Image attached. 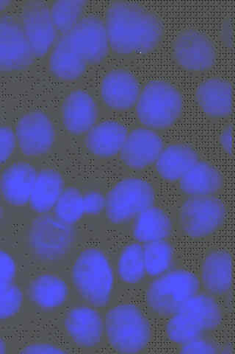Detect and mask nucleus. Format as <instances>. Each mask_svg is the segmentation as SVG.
<instances>
[{
	"label": "nucleus",
	"mask_w": 235,
	"mask_h": 354,
	"mask_svg": "<svg viewBox=\"0 0 235 354\" xmlns=\"http://www.w3.org/2000/svg\"><path fill=\"white\" fill-rule=\"evenodd\" d=\"M110 47L121 54L150 51L159 43L162 22L141 6L116 1L108 10L105 22Z\"/></svg>",
	"instance_id": "nucleus-1"
},
{
	"label": "nucleus",
	"mask_w": 235,
	"mask_h": 354,
	"mask_svg": "<svg viewBox=\"0 0 235 354\" xmlns=\"http://www.w3.org/2000/svg\"><path fill=\"white\" fill-rule=\"evenodd\" d=\"M72 274L76 290L87 302L98 307L108 304L114 276L102 251L88 249L81 253L74 264Z\"/></svg>",
	"instance_id": "nucleus-2"
},
{
	"label": "nucleus",
	"mask_w": 235,
	"mask_h": 354,
	"mask_svg": "<svg viewBox=\"0 0 235 354\" xmlns=\"http://www.w3.org/2000/svg\"><path fill=\"white\" fill-rule=\"evenodd\" d=\"M105 327L110 346L122 353L143 351L151 338L148 320L132 304L111 308L106 315Z\"/></svg>",
	"instance_id": "nucleus-3"
},
{
	"label": "nucleus",
	"mask_w": 235,
	"mask_h": 354,
	"mask_svg": "<svg viewBox=\"0 0 235 354\" xmlns=\"http://www.w3.org/2000/svg\"><path fill=\"white\" fill-rule=\"evenodd\" d=\"M221 319V310L216 301L210 297L196 295L172 315L167 325V335L183 345L218 326Z\"/></svg>",
	"instance_id": "nucleus-4"
},
{
	"label": "nucleus",
	"mask_w": 235,
	"mask_h": 354,
	"mask_svg": "<svg viewBox=\"0 0 235 354\" xmlns=\"http://www.w3.org/2000/svg\"><path fill=\"white\" fill-rule=\"evenodd\" d=\"M182 109L181 93L172 84L163 81L145 85L136 103L139 120L152 129L171 127L181 116Z\"/></svg>",
	"instance_id": "nucleus-5"
},
{
	"label": "nucleus",
	"mask_w": 235,
	"mask_h": 354,
	"mask_svg": "<svg viewBox=\"0 0 235 354\" xmlns=\"http://www.w3.org/2000/svg\"><path fill=\"white\" fill-rule=\"evenodd\" d=\"M198 288L194 274L174 270L163 274L151 283L147 293V304L156 313L173 315L197 295Z\"/></svg>",
	"instance_id": "nucleus-6"
},
{
	"label": "nucleus",
	"mask_w": 235,
	"mask_h": 354,
	"mask_svg": "<svg viewBox=\"0 0 235 354\" xmlns=\"http://www.w3.org/2000/svg\"><path fill=\"white\" fill-rule=\"evenodd\" d=\"M154 191L147 182L136 178L120 181L105 197L108 219L114 224L126 223L154 204Z\"/></svg>",
	"instance_id": "nucleus-7"
},
{
	"label": "nucleus",
	"mask_w": 235,
	"mask_h": 354,
	"mask_svg": "<svg viewBox=\"0 0 235 354\" xmlns=\"http://www.w3.org/2000/svg\"><path fill=\"white\" fill-rule=\"evenodd\" d=\"M74 238L72 225L48 214H43L33 221L29 232L32 251L39 258L46 261L63 257L71 248Z\"/></svg>",
	"instance_id": "nucleus-8"
},
{
	"label": "nucleus",
	"mask_w": 235,
	"mask_h": 354,
	"mask_svg": "<svg viewBox=\"0 0 235 354\" xmlns=\"http://www.w3.org/2000/svg\"><path fill=\"white\" fill-rule=\"evenodd\" d=\"M225 216V205L212 195L190 196L180 212L183 230L187 235L194 239L212 234L221 227Z\"/></svg>",
	"instance_id": "nucleus-9"
},
{
	"label": "nucleus",
	"mask_w": 235,
	"mask_h": 354,
	"mask_svg": "<svg viewBox=\"0 0 235 354\" xmlns=\"http://www.w3.org/2000/svg\"><path fill=\"white\" fill-rule=\"evenodd\" d=\"M71 48L87 64L103 61L108 54L110 44L105 21L90 16L78 21L65 33Z\"/></svg>",
	"instance_id": "nucleus-10"
},
{
	"label": "nucleus",
	"mask_w": 235,
	"mask_h": 354,
	"mask_svg": "<svg viewBox=\"0 0 235 354\" xmlns=\"http://www.w3.org/2000/svg\"><path fill=\"white\" fill-rule=\"evenodd\" d=\"M36 57L22 26L8 18H0V71L25 69Z\"/></svg>",
	"instance_id": "nucleus-11"
},
{
	"label": "nucleus",
	"mask_w": 235,
	"mask_h": 354,
	"mask_svg": "<svg viewBox=\"0 0 235 354\" xmlns=\"http://www.w3.org/2000/svg\"><path fill=\"white\" fill-rule=\"evenodd\" d=\"M23 30L36 58L45 55L54 42L58 30L55 28L50 8L42 1L27 3L22 12Z\"/></svg>",
	"instance_id": "nucleus-12"
},
{
	"label": "nucleus",
	"mask_w": 235,
	"mask_h": 354,
	"mask_svg": "<svg viewBox=\"0 0 235 354\" xmlns=\"http://www.w3.org/2000/svg\"><path fill=\"white\" fill-rule=\"evenodd\" d=\"M173 49L176 62L190 71L207 70L216 58L214 44L204 33L194 29L181 32L174 41Z\"/></svg>",
	"instance_id": "nucleus-13"
},
{
	"label": "nucleus",
	"mask_w": 235,
	"mask_h": 354,
	"mask_svg": "<svg viewBox=\"0 0 235 354\" xmlns=\"http://www.w3.org/2000/svg\"><path fill=\"white\" fill-rule=\"evenodd\" d=\"M16 138L27 156H40L48 152L55 140V131L49 117L41 112H32L18 122Z\"/></svg>",
	"instance_id": "nucleus-14"
},
{
	"label": "nucleus",
	"mask_w": 235,
	"mask_h": 354,
	"mask_svg": "<svg viewBox=\"0 0 235 354\" xmlns=\"http://www.w3.org/2000/svg\"><path fill=\"white\" fill-rule=\"evenodd\" d=\"M163 149V140L156 133L139 128L127 134L120 154L121 160L128 167L143 169L155 162Z\"/></svg>",
	"instance_id": "nucleus-15"
},
{
	"label": "nucleus",
	"mask_w": 235,
	"mask_h": 354,
	"mask_svg": "<svg viewBox=\"0 0 235 354\" xmlns=\"http://www.w3.org/2000/svg\"><path fill=\"white\" fill-rule=\"evenodd\" d=\"M140 93L136 77L125 70L110 71L104 77L101 86L104 102L109 107L119 111L135 106Z\"/></svg>",
	"instance_id": "nucleus-16"
},
{
	"label": "nucleus",
	"mask_w": 235,
	"mask_h": 354,
	"mask_svg": "<svg viewBox=\"0 0 235 354\" xmlns=\"http://www.w3.org/2000/svg\"><path fill=\"white\" fill-rule=\"evenodd\" d=\"M65 328L77 346L92 348L96 346L102 339L104 324L96 310L78 307L67 314Z\"/></svg>",
	"instance_id": "nucleus-17"
},
{
	"label": "nucleus",
	"mask_w": 235,
	"mask_h": 354,
	"mask_svg": "<svg viewBox=\"0 0 235 354\" xmlns=\"http://www.w3.org/2000/svg\"><path fill=\"white\" fill-rule=\"evenodd\" d=\"M61 113L64 127L74 135L90 130L95 126L98 117L94 99L82 91H75L65 97Z\"/></svg>",
	"instance_id": "nucleus-18"
},
{
	"label": "nucleus",
	"mask_w": 235,
	"mask_h": 354,
	"mask_svg": "<svg viewBox=\"0 0 235 354\" xmlns=\"http://www.w3.org/2000/svg\"><path fill=\"white\" fill-rule=\"evenodd\" d=\"M37 172L27 162H18L10 166L0 180V190L6 201L12 205L28 203L34 186Z\"/></svg>",
	"instance_id": "nucleus-19"
},
{
	"label": "nucleus",
	"mask_w": 235,
	"mask_h": 354,
	"mask_svg": "<svg viewBox=\"0 0 235 354\" xmlns=\"http://www.w3.org/2000/svg\"><path fill=\"white\" fill-rule=\"evenodd\" d=\"M125 126L115 121H105L87 132L86 147L101 158H110L120 153L127 136Z\"/></svg>",
	"instance_id": "nucleus-20"
},
{
	"label": "nucleus",
	"mask_w": 235,
	"mask_h": 354,
	"mask_svg": "<svg viewBox=\"0 0 235 354\" xmlns=\"http://www.w3.org/2000/svg\"><path fill=\"white\" fill-rule=\"evenodd\" d=\"M197 102L204 112L215 118L227 117L232 110L231 84L218 77L201 83L196 90Z\"/></svg>",
	"instance_id": "nucleus-21"
},
{
	"label": "nucleus",
	"mask_w": 235,
	"mask_h": 354,
	"mask_svg": "<svg viewBox=\"0 0 235 354\" xmlns=\"http://www.w3.org/2000/svg\"><path fill=\"white\" fill-rule=\"evenodd\" d=\"M201 279L205 289L215 295L227 293L232 281V261L230 254L217 250L205 259L201 268Z\"/></svg>",
	"instance_id": "nucleus-22"
},
{
	"label": "nucleus",
	"mask_w": 235,
	"mask_h": 354,
	"mask_svg": "<svg viewBox=\"0 0 235 354\" xmlns=\"http://www.w3.org/2000/svg\"><path fill=\"white\" fill-rule=\"evenodd\" d=\"M198 162V155L184 144H174L163 149L156 160V169L162 178L175 181L182 177Z\"/></svg>",
	"instance_id": "nucleus-23"
},
{
	"label": "nucleus",
	"mask_w": 235,
	"mask_h": 354,
	"mask_svg": "<svg viewBox=\"0 0 235 354\" xmlns=\"http://www.w3.org/2000/svg\"><path fill=\"white\" fill-rule=\"evenodd\" d=\"M64 190V181L61 174L53 169L41 170L30 198V205L36 212L48 214L54 208Z\"/></svg>",
	"instance_id": "nucleus-24"
},
{
	"label": "nucleus",
	"mask_w": 235,
	"mask_h": 354,
	"mask_svg": "<svg viewBox=\"0 0 235 354\" xmlns=\"http://www.w3.org/2000/svg\"><path fill=\"white\" fill-rule=\"evenodd\" d=\"M180 180L181 190L190 196L211 195L223 185L221 174L205 162L198 161Z\"/></svg>",
	"instance_id": "nucleus-25"
},
{
	"label": "nucleus",
	"mask_w": 235,
	"mask_h": 354,
	"mask_svg": "<svg viewBox=\"0 0 235 354\" xmlns=\"http://www.w3.org/2000/svg\"><path fill=\"white\" fill-rule=\"evenodd\" d=\"M32 301L43 309H53L62 306L68 297V286L59 277L41 274L30 286Z\"/></svg>",
	"instance_id": "nucleus-26"
},
{
	"label": "nucleus",
	"mask_w": 235,
	"mask_h": 354,
	"mask_svg": "<svg viewBox=\"0 0 235 354\" xmlns=\"http://www.w3.org/2000/svg\"><path fill=\"white\" fill-rule=\"evenodd\" d=\"M87 63L70 46L64 35L58 40L51 53L50 68L59 79L71 81L85 72Z\"/></svg>",
	"instance_id": "nucleus-27"
},
{
	"label": "nucleus",
	"mask_w": 235,
	"mask_h": 354,
	"mask_svg": "<svg viewBox=\"0 0 235 354\" xmlns=\"http://www.w3.org/2000/svg\"><path fill=\"white\" fill-rule=\"evenodd\" d=\"M171 221L160 208L154 206L136 216L133 235L142 242L164 240L171 234Z\"/></svg>",
	"instance_id": "nucleus-28"
},
{
	"label": "nucleus",
	"mask_w": 235,
	"mask_h": 354,
	"mask_svg": "<svg viewBox=\"0 0 235 354\" xmlns=\"http://www.w3.org/2000/svg\"><path fill=\"white\" fill-rule=\"evenodd\" d=\"M143 254L145 272L151 276L163 274L173 261V248L164 240L145 242Z\"/></svg>",
	"instance_id": "nucleus-29"
},
{
	"label": "nucleus",
	"mask_w": 235,
	"mask_h": 354,
	"mask_svg": "<svg viewBox=\"0 0 235 354\" xmlns=\"http://www.w3.org/2000/svg\"><path fill=\"white\" fill-rule=\"evenodd\" d=\"M118 272L121 279L128 283H136L143 279L145 270L143 248L139 243H132L122 251Z\"/></svg>",
	"instance_id": "nucleus-30"
},
{
	"label": "nucleus",
	"mask_w": 235,
	"mask_h": 354,
	"mask_svg": "<svg viewBox=\"0 0 235 354\" xmlns=\"http://www.w3.org/2000/svg\"><path fill=\"white\" fill-rule=\"evenodd\" d=\"M87 2L85 0H59L52 4L50 14L53 24L63 35L80 20Z\"/></svg>",
	"instance_id": "nucleus-31"
},
{
	"label": "nucleus",
	"mask_w": 235,
	"mask_h": 354,
	"mask_svg": "<svg viewBox=\"0 0 235 354\" xmlns=\"http://www.w3.org/2000/svg\"><path fill=\"white\" fill-rule=\"evenodd\" d=\"M54 216L63 223L73 225L83 215V194L74 187L64 188L54 207Z\"/></svg>",
	"instance_id": "nucleus-32"
},
{
	"label": "nucleus",
	"mask_w": 235,
	"mask_h": 354,
	"mask_svg": "<svg viewBox=\"0 0 235 354\" xmlns=\"http://www.w3.org/2000/svg\"><path fill=\"white\" fill-rule=\"evenodd\" d=\"M23 302V294L12 282H0V320L15 315Z\"/></svg>",
	"instance_id": "nucleus-33"
},
{
	"label": "nucleus",
	"mask_w": 235,
	"mask_h": 354,
	"mask_svg": "<svg viewBox=\"0 0 235 354\" xmlns=\"http://www.w3.org/2000/svg\"><path fill=\"white\" fill-rule=\"evenodd\" d=\"M17 138L12 129L0 127V164L5 162L13 153Z\"/></svg>",
	"instance_id": "nucleus-34"
},
{
	"label": "nucleus",
	"mask_w": 235,
	"mask_h": 354,
	"mask_svg": "<svg viewBox=\"0 0 235 354\" xmlns=\"http://www.w3.org/2000/svg\"><path fill=\"white\" fill-rule=\"evenodd\" d=\"M105 197L97 192H88L83 195L85 214L97 215L105 209Z\"/></svg>",
	"instance_id": "nucleus-35"
},
{
	"label": "nucleus",
	"mask_w": 235,
	"mask_h": 354,
	"mask_svg": "<svg viewBox=\"0 0 235 354\" xmlns=\"http://www.w3.org/2000/svg\"><path fill=\"white\" fill-rule=\"evenodd\" d=\"M181 353L184 354H215L218 353V349L214 343L198 337L185 343Z\"/></svg>",
	"instance_id": "nucleus-36"
},
{
	"label": "nucleus",
	"mask_w": 235,
	"mask_h": 354,
	"mask_svg": "<svg viewBox=\"0 0 235 354\" xmlns=\"http://www.w3.org/2000/svg\"><path fill=\"white\" fill-rule=\"evenodd\" d=\"M16 270L14 259L7 252L0 250V282H12Z\"/></svg>",
	"instance_id": "nucleus-37"
},
{
	"label": "nucleus",
	"mask_w": 235,
	"mask_h": 354,
	"mask_svg": "<svg viewBox=\"0 0 235 354\" xmlns=\"http://www.w3.org/2000/svg\"><path fill=\"white\" fill-rule=\"evenodd\" d=\"M21 353L34 354H63L65 351L61 348L50 344V343H34L23 348Z\"/></svg>",
	"instance_id": "nucleus-38"
},
{
	"label": "nucleus",
	"mask_w": 235,
	"mask_h": 354,
	"mask_svg": "<svg viewBox=\"0 0 235 354\" xmlns=\"http://www.w3.org/2000/svg\"><path fill=\"white\" fill-rule=\"evenodd\" d=\"M220 141L223 149L228 154L232 153V127L227 126L221 133Z\"/></svg>",
	"instance_id": "nucleus-39"
},
{
	"label": "nucleus",
	"mask_w": 235,
	"mask_h": 354,
	"mask_svg": "<svg viewBox=\"0 0 235 354\" xmlns=\"http://www.w3.org/2000/svg\"><path fill=\"white\" fill-rule=\"evenodd\" d=\"M6 353V346L3 339L0 337V354H3Z\"/></svg>",
	"instance_id": "nucleus-40"
},
{
	"label": "nucleus",
	"mask_w": 235,
	"mask_h": 354,
	"mask_svg": "<svg viewBox=\"0 0 235 354\" xmlns=\"http://www.w3.org/2000/svg\"><path fill=\"white\" fill-rule=\"evenodd\" d=\"M10 3L8 0H0V11L5 10Z\"/></svg>",
	"instance_id": "nucleus-41"
},
{
	"label": "nucleus",
	"mask_w": 235,
	"mask_h": 354,
	"mask_svg": "<svg viewBox=\"0 0 235 354\" xmlns=\"http://www.w3.org/2000/svg\"><path fill=\"white\" fill-rule=\"evenodd\" d=\"M2 208H1V206H0V219H1V217H2Z\"/></svg>",
	"instance_id": "nucleus-42"
}]
</instances>
